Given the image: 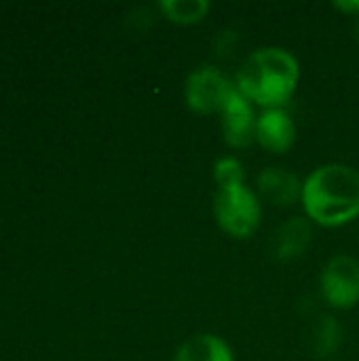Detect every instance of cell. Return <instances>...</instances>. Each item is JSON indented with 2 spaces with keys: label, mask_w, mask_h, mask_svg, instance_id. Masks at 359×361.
Wrapping results in <instances>:
<instances>
[{
  "label": "cell",
  "mask_w": 359,
  "mask_h": 361,
  "mask_svg": "<svg viewBox=\"0 0 359 361\" xmlns=\"http://www.w3.org/2000/svg\"><path fill=\"white\" fill-rule=\"evenodd\" d=\"M300 203L307 220L324 228L351 224L359 218V171L345 163L315 167L303 180Z\"/></svg>",
  "instance_id": "1"
},
{
  "label": "cell",
  "mask_w": 359,
  "mask_h": 361,
  "mask_svg": "<svg viewBox=\"0 0 359 361\" xmlns=\"http://www.w3.org/2000/svg\"><path fill=\"white\" fill-rule=\"evenodd\" d=\"M300 80L298 59L281 47H262L245 57L235 85L239 93L262 110L286 108Z\"/></svg>",
  "instance_id": "2"
},
{
  "label": "cell",
  "mask_w": 359,
  "mask_h": 361,
  "mask_svg": "<svg viewBox=\"0 0 359 361\" xmlns=\"http://www.w3.org/2000/svg\"><path fill=\"white\" fill-rule=\"evenodd\" d=\"M216 224L235 239H250L262 220V205L258 195L245 184L218 188L214 197Z\"/></svg>",
  "instance_id": "3"
},
{
  "label": "cell",
  "mask_w": 359,
  "mask_h": 361,
  "mask_svg": "<svg viewBox=\"0 0 359 361\" xmlns=\"http://www.w3.org/2000/svg\"><path fill=\"white\" fill-rule=\"evenodd\" d=\"M237 85L214 66L193 70L184 85V102L195 114H220Z\"/></svg>",
  "instance_id": "4"
},
{
  "label": "cell",
  "mask_w": 359,
  "mask_h": 361,
  "mask_svg": "<svg viewBox=\"0 0 359 361\" xmlns=\"http://www.w3.org/2000/svg\"><path fill=\"white\" fill-rule=\"evenodd\" d=\"M324 300L339 311H349L359 302V260L339 254L328 260L320 275Z\"/></svg>",
  "instance_id": "5"
},
{
  "label": "cell",
  "mask_w": 359,
  "mask_h": 361,
  "mask_svg": "<svg viewBox=\"0 0 359 361\" xmlns=\"http://www.w3.org/2000/svg\"><path fill=\"white\" fill-rule=\"evenodd\" d=\"M256 106L248 102L239 89L233 91L220 112L222 137L231 148H248L256 142Z\"/></svg>",
  "instance_id": "6"
},
{
  "label": "cell",
  "mask_w": 359,
  "mask_h": 361,
  "mask_svg": "<svg viewBox=\"0 0 359 361\" xmlns=\"http://www.w3.org/2000/svg\"><path fill=\"white\" fill-rule=\"evenodd\" d=\"M256 142L273 154L288 152L296 142V125L292 116L284 108L262 110L256 121Z\"/></svg>",
  "instance_id": "7"
},
{
  "label": "cell",
  "mask_w": 359,
  "mask_h": 361,
  "mask_svg": "<svg viewBox=\"0 0 359 361\" xmlns=\"http://www.w3.org/2000/svg\"><path fill=\"white\" fill-rule=\"evenodd\" d=\"M258 192L269 203L277 207H288L296 201L300 203L303 182L292 171H286L281 167H264L258 173Z\"/></svg>",
  "instance_id": "8"
},
{
  "label": "cell",
  "mask_w": 359,
  "mask_h": 361,
  "mask_svg": "<svg viewBox=\"0 0 359 361\" xmlns=\"http://www.w3.org/2000/svg\"><path fill=\"white\" fill-rule=\"evenodd\" d=\"M311 222L307 218L286 220L273 237V258L279 262L296 260L305 254L311 243Z\"/></svg>",
  "instance_id": "9"
},
{
  "label": "cell",
  "mask_w": 359,
  "mask_h": 361,
  "mask_svg": "<svg viewBox=\"0 0 359 361\" xmlns=\"http://www.w3.org/2000/svg\"><path fill=\"white\" fill-rule=\"evenodd\" d=\"M174 361H235V353L222 336L201 332L178 347Z\"/></svg>",
  "instance_id": "10"
},
{
  "label": "cell",
  "mask_w": 359,
  "mask_h": 361,
  "mask_svg": "<svg viewBox=\"0 0 359 361\" xmlns=\"http://www.w3.org/2000/svg\"><path fill=\"white\" fill-rule=\"evenodd\" d=\"M159 11L165 19L178 25H193L203 21L209 15L212 2L209 0H161Z\"/></svg>",
  "instance_id": "11"
},
{
  "label": "cell",
  "mask_w": 359,
  "mask_h": 361,
  "mask_svg": "<svg viewBox=\"0 0 359 361\" xmlns=\"http://www.w3.org/2000/svg\"><path fill=\"white\" fill-rule=\"evenodd\" d=\"M343 330L334 317H322L313 332V349L320 357H330L341 345Z\"/></svg>",
  "instance_id": "12"
},
{
  "label": "cell",
  "mask_w": 359,
  "mask_h": 361,
  "mask_svg": "<svg viewBox=\"0 0 359 361\" xmlns=\"http://www.w3.org/2000/svg\"><path fill=\"white\" fill-rule=\"evenodd\" d=\"M243 178H245V171H243V165H241L239 159L222 157V159L216 161V165H214V180H216L218 188L245 184Z\"/></svg>",
  "instance_id": "13"
},
{
  "label": "cell",
  "mask_w": 359,
  "mask_h": 361,
  "mask_svg": "<svg viewBox=\"0 0 359 361\" xmlns=\"http://www.w3.org/2000/svg\"><path fill=\"white\" fill-rule=\"evenodd\" d=\"M334 8H339L341 13L353 15V17L359 19V0H341V2H334Z\"/></svg>",
  "instance_id": "14"
},
{
  "label": "cell",
  "mask_w": 359,
  "mask_h": 361,
  "mask_svg": "<svg viewBox=\"0 0 359 361\" xmlns=\"http://www.w3.org/2000/svg\"><path fill=\"white\" fill-rule=\"evenodd\" d=\"M355 38H358V42H359V19H358V23H355Z\"/></svg>",
  "instance_id": "15"
}]
</instances>
